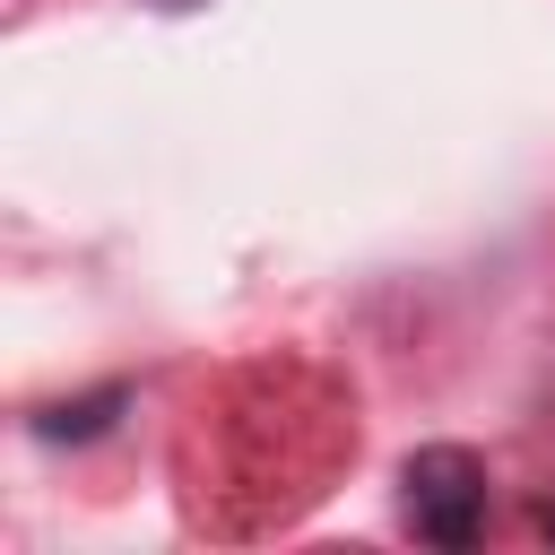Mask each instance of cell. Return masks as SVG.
Segmentation results:
<instances>
[{
  "instance_id": "3",
  "label": "cell",
  "mask_w": 555,
  "mask_h": 555,
  "mask_svg": "<svg viewBox=\"0 0 555 555\" xmlns=\"http://www.w3.org/2000/svg\"><path fill=\"white\" fill-rule=\"evenodd\" d=\"M147 9H165V17H191V9H208V0H147Z\"/></svg>"
},
{
  "instance_id": "1",
  "label": "cell",
  "mask_w": 555,
  "mask_h": 555,
  "mask_svg": "<svg viewBox=\"0 0 555 555\" xmlns=\"http://www.w3.org/2000/svg\"><path fill=\"white\" fill-rule=\"evenodd\" d=\"M486 503H494V477L468 442H416L399 460V520L416 529V546H477L486 538Z\"/></svg>"
},
{
  "instance_id": "2",
  "label": "cell",
  "mask_w": 555,
  "mask_h": 555,
  "mask_svg": "<svg viewBox=\"0 0 555 555\" xmlns=\"http://www.w3.org/2000/svg\"><path fill=\"white\" fill-rule=\"evenodd\" d=\"M121 408H130V382H104V390H78V399L35 408L26 425H35V442H104L121 425Z\"/></svg>"
},
{
  "instance_id": "4",
  "label": "cell",
  "mask_w": 555,
  "mask_h": 555,
  "mask_svg": "<svg viewBox=\"0 0 555 555\" xmlns=\"http://www.w3.org/2000/svg\"><path fill=\"white\" fill-rule=\"evenodd\" d=\"M538 529H546V538H555V503H546V512H538Z\"/></svg>"
}]
</instances>
